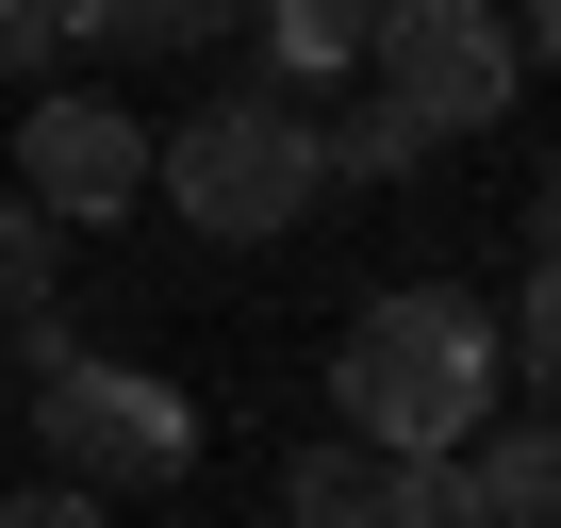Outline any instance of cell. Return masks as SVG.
<instances>
[{
  "label": "cell",
  "instance_id": "1",
  "mask_svg": "<svg viewBox=\"0 0 561 528\" xmlns=\"http://www.w3.org/2000/svg\"><path fill=\"white\" fill-rule=\"evenodd\" d=\"M495 364H512V347H495V314H479L462 282H397V298H364L347 347H331L347 446H364V462H462Z\"/></svg>",
  "mask_w": 561,
  "mask_h": 528
},
{
  "label": "cell",
  "instance_id": "2",
  "mask_svg": "<svg viewBox=\"0 0 561 528\" xmlns=\"http://www.w3.org/2000/svg\"><path fill=\"white\" fill-rule=\"evenodd\" d=\"M314 116L280 100V83H215L198 116H149V198L215 248H264V231H298L314 215Z\"/></svg>",
  "mask_w": 561,
  "mask_h": 528
},
{
  "label": "cell",
  "instance_id": "3",
  "mask_svg": "<svg viewBox=\"0 0 561 528\" xmlns=\"http://www.w3.org/2000/svg\"><path fill=\"white\" fill-rule=\"evenodd\" d=\"M34 446L67 495L116 512V495H165L198 462V397H165L149 364H67V380H34Z\"/></svg>",
  "mask_w": 561,
  "mask_h": 528
},
{
  "label": "cell",
  "instance_id": "4",
  "mask_svg": "<svg viewBox=\"0 0 561 528\" xmlns=\"http://www.w3.org/2000/svg\"><path fill=\"white\" fill-rule=\"evenodd\" d=\"M364 67H380V116L413 133V149H446V133H495L512 116V18H479V0H380L364 18Z\"/></svg>",
  "mask_w": 561,
  "mask_h": 528
},
{
  "label": "cell",
  "instance_id": "5",
  "mask_svg": "<svg viewBox=\"0 0 561 528\" xmlns=\"http://www.w3.org/2000/svg\"><path fill=\"white\" fill-rule=\"evenodd\" d=\"M18 198H34L50 231L133 215V198H149V116H116L100 83H50V100L18 116Z\"/></svg>",
  "mask_w": 561,
  "mask_h": 528
},
{
  "label": "cell",
  "instance_id": "6",
  "mask_svg": "<svg viewBox=\"0 0 561 528\" xmlns=\"http://www.w3.org/2000/svg\"><path fill=\"white\" fill-rule=\"evenodd\" d=\"M462 495H479V528H561V413L479 429L462 446Z\"/></svg>",
  "mask_w": 561,
  "mask_h": 528
},
{
  "label": "cell",
  "instance_id": "7",
  "mask_svg": "<svg viewBox=\"0 0 561 528\" xmlns=\"http://www.w3.org/2000/svg\"><path fill=\"white\" fill-rule=\"evenodd\" d=\"M280 512H298V528H380V462H364V446H298Z\"/></svg>",
  "mask_w": 561,
  "mask_h": 528
},
{
  "label": "cell",
  "instance_id": "8",
  "mask_svg": "<svg viewBox=\"0 0 561 528\" xmlns=\"http://www.w3.org/2000/svg\"><path fill=\"white\" fill-rule=\"evenodd\" d=\"M314 165H347V182H413L430 149H413V133H397L380 100H347V116H314Z\"/></svg>",
  "mask_w": 561,
  "mask_h": 528
},
{
  "label": "cell",
  "instance_id": "9",
  "mask_svg": "<svg viewBox=\"0 0 561 528\" xmlns=\"http://www.w3.org/2000/svg\"><path fill=\"white\" fill-rule=\"evenodd\" d=\"M50 264H67V231L34 198H0V314H50Z\"/></svg>",
  "mask_w": 561,
  "mask_h": 528
},
{
  "label": "cell",
  "instance_id": "10",
  "mask_svg": "<svg viewBox=\"0 0 561 528\" xmlns=\"http://www.w3.org/2000/svg\"><path fill=\"white\" fill-rule=\"evenodd\" d=\"M495 347H512V364L545 380V413H561V264H528V298L495 314Z\"/></svg>",
  "mask_w": 561,
  "mask_h": 528
},
{
  "label": "cell",
  "instance_id": "11",
  "mask_svg": "<svg viewBox=\"0 0 561 528\" xmlns=\"http://www.w3.org/2000/svg\"><path fill=\"white\" fill-rule=\"evenodd\" d=\"M380 528H479L462 462H380Z\"/></svg>",
  "mask_w": 561,
  "mask_h": 528
},
{
  "label": "cell",
  "instance_id": "12",
  "mask_svg": "<svg viewBox=\"0 0 561 528\" xmlns=\"http://www.w3.org/2000/svg\"><path fill=\"white\" fill-rule=\"evenodd\" d=\"M264 67H364V18H331V0H298V18H264Z\"/></svg>",
  "mask_w": 561,
  "mask_h": 528
},
{
  "label": "cell",
  "instance_id": "13",
  "mask_svg": "<svg viewBox=\"0 0 561 528\" xmlns=\"http://www.w3.org/2000/svg\"><path fill=\"white\" fill-rule=\"evenodd\" d=\"M34 67H67V18L50 0H0V83H34Z\"/></svg>",
  "mask_w": 561,
  "mask_h": 528
},
{
  "label": "cell",
  "instance_id": "14",
  "mask_svg": "<svg viewBox=\"0 0 561 528\" xmlns=\"http://www.w3.org/2000/svg\"><path fill=\"white\" fill-rule=\"evenodd\" d=\"M0 528H116L100 495H67V479H34V495H0Z\"/></svg>",
  "mask_w": 561,
  "mask_h": 528
},
{
  "label": "cell",
  "instance_id": "15",
  "mask_svg": "<svg viewBox=\"0 0 561 528\" xmlns=\"http://www.w3.org/2000/svg\"><path fill=\"white\" fill-rule=\"evenodd\" d=\"M512 50H545V67H561V0H545V18H528V34H512Z\"/></svg>",
  "mask_w": 561,
  "mask_h": 528
},
{
  "label": "cell",
  "instance_id": "16",
  "mask_svg": "<svg viewBox=\"0 0 561 528\" xmlns=\"http://www.w3.org/2000/svg\"><path fill=\"white\" fill-rule=\"evenodd\" d=\"M545 264H561V165H545Z\"/></svg>",
  "mask_w": 561,
  "mask_h": 528
}]
</instances>
